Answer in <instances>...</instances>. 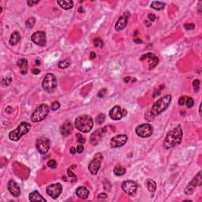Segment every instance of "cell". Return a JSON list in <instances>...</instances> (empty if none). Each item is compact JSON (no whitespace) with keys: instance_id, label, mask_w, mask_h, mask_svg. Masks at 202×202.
Instances as JSON below:
<instances>
[{"instance_id":"obj_27","label":"cell","mask_w":202,"mask_h":202,"mask_svg":"<svg viewBox=\"0 0 202 202\" xmlns=\"http://www.w3.org/2000/svg\"><path fill=\"white\" fill-rule=\"evenodd\" d=\"M165 6H166V4L164 2H157V1H154L151 3V7L155 11H162L165 8Z\"/></svg>"},{"instance_id":"obj_11","label":"cell","mask_w":202,"mask_h":202,"mask_svg":"<svg viewBox=\"0 0 202 202\" xmlns=\"http://www.w3.org/2000/svg\"><path fill=\"white\" fill-rule=\"evenodd\" d=\"M140 62H146L149 64V70H151L153 68H155L156 65L159 62L158 57L152 53H147L144 56H142L140 59Z\"/></svg>"},{"instance_id":"obj_8","label":"cell","mask_w":202,"mask_h":202,"mask_svg":"<svg viewBox=\"0 0 202 202\" xmlns=\"http://www.w3.org/2000/svg\"><path fill=\"white\" fill-rule=\"evenodd\" d=\"M135 131L139 137L143 138H147L152 136V134L153 133V128L149 123L141 124L136 128Z\"/></svg>"},{"instance_id":"obj_22","label":"cell","mask_w":202,"mask_h":202,"mask_svg":"<svg viewBox=\"0 0 202 202\" xmlns=\"http://www.w3.org/2000/svg\"><path fill=\"white\" fill-rule=\"evenodd\" d=\"M76 195L81 199H86L89 195V191L85 186H79L76 189Z\"/></svg>"},{"instance_id":"obj_38","label":"cell","mask_w":202,"mask_h":202,"mask_svg":"<svg viewBox=\"0 0 202 202\" xmlns=\"http://www.w3.org/2000/svg\"><path fill=\"white\" fill-rule=\"evenodd\" d=\"M60 107V104L58 101H56V102L52 103V104L51 106V109L52 111H57L58 109Z\"/></svg>"},{"instance_id":"obj_37","label":"cell","mask_w":202,"mask_h":202,"mask_svg":"<svg viewBox=\"0 0 202 202\" xmlns=\"http://www.w3.org/2000/svg\"><path fill=\"white\" fill-rule=\"evenodd\" d=\"M47 166H48L49 167L52 168V169H55V168L57 167V163H56V160H49V161L47 162Z\"/></svg>"},{"instance_id":"obj_45","label":"cell","mask_w":202,"mask_h":202,"mask_svg":"<svg viewBox=\"0 0 202 202\" xmlns=\"http://www.w3.org/2000/svg\"><path fill=\"white\" fill-rule=\"evenodd\" d=\"M32 73L33 74H38L41 73V70H38V69H33V70H32Z\"/></svg>"},{"instance_id":"obj_1","label":"cell","mask_w":202,"mask_h":202,"mask_svg":"<svg viewBox=\"0 0 202 202\" xmlns=\"http://www.w3.org/2000/svg\"><path fill=\"white\" fill-rule=\"evenodd\" d=\"M182 140V129L179 125L167 133L164 140V147L165 149H172L179 145Z\"/></svg>"},{"instance_id":"obj_35","label":"cell","mask_w":202,"mask_h":202,"mask_svg":"<svg viewBox=\"0 0 202 202\" xmlns=\"http://www.w3.org/2000/svg\"><path fill=\"white\" fill-rule=\"evenodd\" d=\"M76 138H77V141L79 144H84L85 142V137L82 136V134H76Z\"/></svg>"},{"instance_id":"obj_20","label":"cell","mask_w":202,"mask_h":202,"mask_svg":"<svg viewBox=\"0 0 202 202\" xmlns=\"http://www.w3.org/2000/svg\"><path fill=\"white\" fill-rule=\"evenodd\" d=\"M73 130H74V126H73L72 123L70 121L66 120L63 122L61 128H60V132L62 136L66 137L72 134Z\"/></svg>"},{"instance_id":"obj_2","label":"cell","mask_w":202,"mask_h":202,"mask_svg":"<svg viewBox=\"0 0 202 202\" xmlns=\"http://www.w3.org/2000/svg\"><path fill=\"white\" fill-rule=\"evenodd\" d=\"M171 100H172V96L170 94H167L166 96L160 98V100H158V101H156L153 104L150 111V115L153 117L160 115L167 108L171 102Z\"/></svg>"},{"instance_id":"obj_40","label":"cell","mask_w":202,"mask_h":202,"mask_svg":"<svg viewBox=\"0 0 202 202\" xmlns=\"http://www.w3.org/2000/svg\"><path fill=\"white\" fill-rule=\"evenodd\" d=\"M185 96H182L180 99H179V104L180 105V106H183V105L185 104Z\"/></svg>"},{"instance_id":"obj_6","label":"cell","mask_w":202,"mask_h":202,"mask_svg":"<svg viewBox=\"0 0 202 202\" xmlns=\"http://www.w3.org/2000/svg\"><path fill=\"white\" fill-rule=\"evenodd\" d=\"M43 89L49 93L55 91L57 87V79L53 74H47L42 82Z\"/></svg>"},{"instance_id":"obj_34","label":"cell","mask_w":202,"mask_h":202,"mask_svg":"<svg viewBox=\"0 0 202 202\" xmlns=\"http://www.w3.org/2000/svg\"><path fill=\"white\" fill-rule=\"evenodd\" d=\"M200 81L197 80V79L194 80V82H193V86H194V92H197L199 91V89H200Z\"/></svg>"},{"instance_id":"obj_31","label":"cell","mask_w":202,"mask_h":202,"mask_svg":"<svg viewBox=\"0 0 202 202\" xmlns=\"http://www.w3.org/2000/svg\"><path fill=\"white\" fill-rule=\"evenodd\" d=\"M104 120H105V115L104 114H103V113H101V114H100V115L96 117V122L98 124V125H101V124L104 122Z\"/></svg>"},{"instance_id":"obj_43","label":"cell","mask_w":202,"mask_h":202,"mask_svg":"<svg viewBox=\"0 0 202 202\" xmlns=\"http://www.w3.org/2000/svg\"><path fill=\"white\" fill-rule=\"evenodd\" d=\"M84 151V146L82 145H79L77 147V152L78 153H82Z\"/></svg>"},{"instance_id":"obj_44","label":"cell","mask_w":202,"mask_h":202,"mask_svg":"<svg viewBox=\"0 0 202 202\" xmlns=\"http://www.w3.org/2000/svg\"><path fill=\"white\" fill-rule=\"evenodd\" d=\"M107 195L106 194H100L98 195V198L99 199H102V198H107Z\"/></svg>"},{"instance_id":"obj_13","label":"cell","mask_w":202,"mask_h":202,"mask_svg":"<svg viewBox=\"0 0 202 202\" xmlns=\"http://www.w3.org/2000/svg\"><path fill=\"white\" fill-rule=\"evenodd\" d=\"M122 189L125 194L130 196H134L136 194L137 189V183L131 180L124 181L122 184Z\"/></svg>"},{"instance_id":"obj_15","label":"cell","mask_w":202,"mask_h":202,"mask_svg":"<svg viewBox=\"0 0 202 202\" xmlns=\"http://www.w3.org/2000/svg\"><path fill=\"white\" fill-rule=\"evenodd\" d=\"M128 137L125 134H119L117 136L114 137L110 140V145L111 148H119L123 146L125 143L127 142Z\"/></svg>"},{"instance_id":"obj_30","label":"cell","mask_w":202,"mask_h":202,"mask_svg":"<svg viewBox=\"0 0 202 202\" xmlns=\"http://www.w3.org/2000/svg\"><path fill=\"white\" fill-rule=\"evenodd\" d=\"M70 61L68 59L63 60V61H60V62H59V67L61 69L67 68V67L70 66Z\"/></svg>"},{"instance_id":"obj_18","label":"cell","mask_w":202,"mask_h":202,"mask_svg":"<svg viewBox=\"0 0 202 202\" xmlns=\"http://www.w3.org/2000/svg\"><path fill=\"white\" fill-rule=\"evenodd\" d=\"M129 17H130V14L128 13V12H125L123 15H122L121 17H119L117 22L115 24V29L117 30V31H121V30L124 29L125 28V26H127Z\"/></svg>"},{"instance_id":"obj_29","label":"cell","mask_w":202,"mask_h":202,"mask_svg":"<svg viewBox=\"0 0 202 202\" xmlns=\"http://www.w3.org/2000/svg\"><path fill=\"white\" fill-rule=\"evenodd\" d=\"M35 23H36V19H35V17H30V18H29V19L26 21V26L28 29H32L33 28V26H35Z\"/></svg>"},{"instance_id":"obj_16","label":"cell","mask_w":202,"mask_h":202,"mask_svg":"<svg viewBox=\"0 0 202 202\" xmlns=\"http://www.w3.org/2000/svg\"><path fill=\"white\" fill-rule=\"evenodd\" d=\"M200 171L198 173V174L197 176H195L194 178V179L192 180L189 183V185L186 186L185 189V194H187V195H191L193 193L195 190L196 187L197 186V185H200Z\"/></svg>"},{"instance_id":"obj_41","label":"cell","mask_w":202,"mask_h":202,"mask_svg":"<svg viewBox=\"0 0 202 202\" xmlns=\"http://www.w3.org/2000/svg\"><path fill=\"white\" fill-rule=\"evenodd\" d=\"M155 18H156V17H155V16L153 14H149L148 15V19L151 21V22H153V21L155 20Z\"/></svg>"},{"instance_id":"obj_36","label":"cell","mask_w":202,"mask_h":202,"mask_svg":"<svg viewBox=\"0 0 202 202\" xmlns=\"http://www.w3.org/2000/svg\"><path fill=\"white\" fill-rule=\"evenodd\" d=\"M94 45L96 46V47H103L104 46V42L100 38H96L94 40Z\"/></svg>"},{"instance_id":"obj_3","label":"cell","mask_w":202,"mask_h":202,"mask_svg":"<svg viewBox=\"0 0 202 202\" xmlns=\"http://www.w3.org/2000/svg\"><path fill=\"white\" fill-rule=\"evenodd\" d=\"M74 124L79 131L82 133H88L91 131L93 127L94 122L90 115H83L76 118Z\"/></svg>"},{"instance_id":"obj_28","label":"cell","mask_w":202,"mask_h":202,"mask_svg":"<svg viewBox=\"0 0 202 202\" xmlns=\"http://www.w3.org/2000/svg\"><path fill=\"white\" fill-rule=\"evenodd\" d=\"M125 173V168L121 165H117L114 168V174L116 176H122Z\"/></svg>"},{"instance_id":"obj_23","label":"cell","mask_w":202,"mask_h":202,"mask_svg":"<svg viewBox=\"0 0 202 202\" xmlns=\"http://www.w3.org/2000/svg\"><path fill=\"white\" fill-rule=\"evenodd\" d=\"M29 200L32 202H38V201H47V200L44 197H43L41 194L38 191H33L29 196Z\"/></svg>"},{"instance_id":"obj_21","label":"cell","mask_w":202,"mask_h":202,"mask_svg":"<svg viewBox=\"0 0 202 202\" xmlns=\"http://www.w3.org/2000/svg\"><path fill=\"white\" fill-rule=\"evenodd\" d=\"M17 66H19L20 72H21V74H27L29 67L28 60L26 59H21L17 62Z\"/></svg>"},{"instance_id":"obj_17","label":"cell","mask_w":202,"mask_h":202,"mask_svg":"<svg viewBox=\"0 0 202 202\" xmlns=\"http://www.w3.org/2000/svg\"><path fill=\"white\" fill-rule=\"evenodd\" d=\"M107 129V126H105V127H103L101 129L96 130L93 134H92L91 137H90V142H91L92 145H96L98 143L100 142V140H101L103 136L106 133Z\"/></svg>"},{"instance_id":"obj_47","label":"cell","mask_w":202,"mask_h":202,"mask_svg":"<svg viewBox=\"0 0 202 202\" xmlns=\"http://www.w3.org/2000/svg\"><path fill=\"white\" fill-rule=\"evenodd\" d=\"M134 42L137 43V44H139V43H140H140H142V41H140V40L139 38H137V39L135 38V39H134Z\"/></svg>"},{"instance_id":"obj_46","label":"cell","mask_w":202,"mask_h":202,"mask_svg":"<svg viewBox=\"0 0 202 202\" xmlns=\"http://www.w3.org/2000/svg\"><path fill=\"white\" fill-rule=\"evenodd\" d=\"M70 152H71V154H73V155L76 153V149L74 148V147H72V148L70 149Z\"/></svg>"},{"instance_id":"obj_24","label":"cell","mask_w":202,"mask_h":202,"mask_svg":"<svg viewBox=\"0 0 202 202\" xmlns=\"http://www.w3.org/2000/svg\"><path fill=\"white\" fill-rule=\"evenodd\" d=\"M20 41H21V34L17 31L14 32L10 38V44L11 45H16L19 43Z\"/></svg>"},{"instance_id":"obj_5","label":"cell","mask_w":202,"mask_h":202,"mask_svg":"<svg viewBox=\"0 0 202 202\" xmlns=\"http://www.w3.org/2000/svg\"><path fill=\"white\" fill-rule=\"evenodd\" d=\"M49 112V107L46 104L40 105L32 114L31 120L33 122H39L47 117Z\"/></svg>"},{"instance_id":"obj_42","label":"cell","mask_w":202,"mask_h":202,"mask_svg":"<svg viewBox=\"0 0 202 202\" xmlns=\"http://www.w3.org/2000/svg\"><path fill=\"white\" fill-rule=\"evenodd\" d=\"M39 2H40V1H28L27 3H28V5L29 7H33L35 5L38 4Z\"/></svg>"},{"instance_id":"obj_14","label":"cell","mask_w":202,"mask_h":202,"mask_svg":"<svg viewBox=\"0 0 202 202\" xmlns=\"http://www.w3.org/2000/svg\"><path fill=\"white\" fill-rule=\"evenodd\" d=\"M32 41L36 45L41 46V47H44L46 44H47V39H46V34L43 31H39V32H34L32 35Z\"/></svg>"},{"instance_id":"obj_25","label":"cell","mask_w":202,"mask_h":202,"mask_svg":"<svg viewBox=\"0 0 202 202\" xmlns=\"http://www.w3.org/2000/svg\"><path fill=\"white\" fill-rule=\"evenodd\" d=\"M145 185H146V187L148 189V190L149 192H151V193H154L156 190V183L152 179L147 180L146 182H145Z\"/></svg>"},{"instance_id":"obj_9","label":"cell","mask_w":202,"mask_h":202,"mask_svg":"<svg viewBox=\"0 0 202 202\" xmlns=\"http://www.w3.org/2000/svg\"><path fill=\"white\" fill-rule=\"evenodd\" d=\"M50 140L46 137H39L36 140V146L41 154H46L50 149Z\"/></svg>"},{"instance_id":"obj_32","label":"cell","mask_w":202,"mask_h":202,"mask_svg":"<svg viewBox=\"0 0 202 202\" xmlns=\"http://www.w3.org/2000/svg\"><path fill=\"white\" fill-rule=\"evenodd\" d=\"M185 105L188 108H192L194 104V101L192 97H186L185 98Z\"/></svg>"},{"instance_id":"obj_49","label":"cell","mask_w":202,"mask_h":202,"mask_svg":"<svg viewBox=\"0 0 202 202\" xmlns=\"http://www.w3.org/2000/svg\"><path fill=\"white\" fill-rule=\"evenodd\" d=\"M90 57H91V59H94V58L96 57V54L94 53V52H92L91 55H90Z\"/></svg>"},{"instance_id":"obj_26","label":"cell","mask_w":202,"mask_h":202,"mask_svg":"<svg viewBox=\"0 0 202 202\" xmlns=\"http://www.w3.org/2000/svg\"><path fill=\"white\" fill-rule=\"evenodd\" d=\"M58 4L64 10H70L74 7L73 1H57Z\"/></svg>"},{"instance_id":"obj_50","label":"cell","mask_w":202,"mask_h":202,"mask_svg":"<svg viewBox=\"0 0 202 202\" xmlns=\"http://www.w3.org/2000/svg\"><path fill=\"white\" fill-rule=\"evenodd\" d=\"M81 11H83V9H82V8H81H81L79 9V11H80V12H81Z\"/></svg>"},{"instance_id":"obj_7","label":"cell","mask_w":202,"mask_h":202,"mask_svg":"<svg viewBox=\"0 0 202 202\" xmlns=\"http://www.w3.org/2000/svg\"><path fill=\"white\" fill-rule=\"evenodd\" d=\"M103 155L101 153H96L94 156L93 160L90 162V164H89V170L90 171L92 174H96L98 172V170H100L101 164L103 161Z\"/></svg>"},{"instance_id":"obj_4","label":"cell","mask_w":202,"mask_h":202,"mask_svg":"<svg viewBox=\"0 0 202 202\" xmlns=\"http://www.w3.org/2000/svg\"><path fill=\"white\" fill-rule=\"evenodd\" d=\"M30 130H31V125L29 122H23L17 126V129H15L14 130H12L9 134V137H10L11 140L17 141L19 139H21V137L28 134Z\"/></svg>"},{"instance_id":"obj_48","label":"cell","mask_w":202,"mask_h":202,"mask_svg":"<svg viewBox=\"0 0 202 202\" xmlns=\"http://www.w3.org/2000/svg\"><path fill=\"white\" fill-rule=\"evenodd\" d=\"M130 77H125V78H124V81H125V83H128V82H129V81H130Z\"/></svg>"},{"instance_id":"obj_10","label":"cell","mask_w":202,"mask_h":202,"mask_svg":"<svg viewBox=\"0 0 202 202\" xmlns=\"http://www.w3.org/2000/svg\"><path fill=\"white\" fill-rule=\"evenodd\" d=\"M46 191H47V194L49 196H51L53 199H57L60 194H62V186L60 183H54L47 186Z\"/></svg>"},{"instance_id":"obj_12","label":"cell","mask_w":202,"mask_h":202,"mask_svg":"<svg viewBox=\"0 0 202 202\" xmlns=\"http://www.w3.org/2000/svg\"><path fill=\"white\" fill-rule=\"evenodd\" d=\"M127 114V111L125 109H122L121 107L115 106L109 111V116L113 120L118 121L120 120L122 118H123Z\"/></svg>"},{"instance_id":"obj_33","label":"cell","mask_w":202,"mask_h":202,"mask_svg":"<svg viewBox=\"0 0 202 202\" xmlns=\"http://www.w3.org/2000/svg\"><path fill=\"white\" fill-rule=\"evenodd\" d=\"M67 174H68L69 177L71 179V182H74L77 181V175L74 173H73V171L70 169L67 170Z\"/></svg>"},{"instance_id":"obj_39","label":"cell","mask_w":202,"mask_h":202,"mask_svg":"<svg viewBox=\"0 0 202 202\" xmlns=\"http://www.w3.org/2000/svg\"><path fill=\"white\" fill-rule=\"evenodd\" d=\"M185 29L186 30H193L195 28V26H194V24H185V26H184Z\"/></svg>"},{"instance_id":"obj_19","label":"cell","mask_w":202,"mask_h":202,"mask_svg":"<svg viewBox=\"0 0 202 202\" xmlns=\"http://www.w3.org/2000/svg\"><path fill=\"white\" fill-rule=\"evenodd\" d=\"M8 189L10 193L13 196L17 197L21 195V189H20L19 185L17 182L14 180H11L8 182Z\"/></svg>"}]
</instances>
